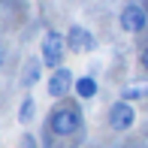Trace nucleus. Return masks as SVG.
Wrapping results in <instances>:
<instances>
[{
	"mask_svg": "<svg viewBox=\"0 0 148 148\" xmlns=\"http://www.w3.org/2000/svg\"><path fill=\"white\" fill-rule=\"evenodd\" d=\"M79 127H82V112H79V106H58V109H51L49 130L55 133V136H73Z\"/></svg>",
	"mask_w": 148,
	"mask_h": 148,
	"instance_id": "nucleus-1",
	"label": "nucleus"
},
{
	"mask_svg": "<svg viewBox=\"0 0 148 148\" xmlns=\"http://www.w3.org/2000/svg\"><path fill=\"white\" fill-rule=\"evenodd\" d=\"M39 60H42L45 66H51V70H58L60 64H64V55H66V36L58 30H49L42 36V45H39Z\"/></svg>",
	"mask_w": 148,
	"mask_h": 148,
	"instance_id": "nucleus-2",
	"label": "nucleus"
},
{
	"mask_svg": "<svg viewBox=\"0 0 148 148\" xmlns=\"http://www.w3.org/2000/svg\"><path fill=\"white\" fill-rule=\"evenodd\" d=\"M118 24L124 33H142L148 27V12L139 3H127L124 9L118 12Z\"/></svg>",
	"mask_w": 148,
	"mask_h": 148,
	"instance_id": "nucleus-3",
	"label": "nucleus"
},
{
	"mask_svg": "<svg viewBox=\"0 0 148 148\" xmlns=\"http://www.w3.org/2000/svg\"><path fill=\"white\" fill-rule=\"evenodd\" d=\"M136 124V109H133V103H127V100H118V103L109 106V127L118 133L130 130V127Z\"/></svg>",
	"mask_w": 148,
	"mask_h": 148,
	"instance_id": "nucleus-4",
	"label": "nucleus"
},
{
	"mask_svg": "<svg viewBox=\"0 0 148 148\" xmlns=\"http://www.w3.org/2000/svg\"><path fill=\"white\" fill-rule=\"evenodd\" d=\"M94 45H97V39L91 36L88 27L73 24V27L66 30V49H70V51H94Z\"/></svg>",
	"mask_w": 148,
	"mask_h": 148,
	"instance_id": "nucleus-5",
	"label": "nucleus"
},
{
	"mask_svg": "<svg viewBox=\"0 0 148 148\" xmlns=\"http://www.w3.org/2000/svg\"><path fill=\"white\" fill-rule=\"evenodd\" d=\"M73 85H76L73 73L66 70V66H58V70L51 73V79H49V94L55 100H60V97H66V94L73 91Z\"/></svg>",
	"mask_w": 148,
	"mask_h": 148,
	"instance_id": "nucleus-6",
	"label": "nucleus"
},
{
	"mask_svg": "<svg viewBox=\"0 0 148 148\" xmlns=\"http://www.w3.org/2000/svg\"><path fill=\"white\" fill-rule=\"evenodd\" d=\"M73 88H76V94H79L82 100H94V97H97V91H100V85H97V79H94V76H79Z\"/></svg>",
	"mask_w": 148,
	"mask_h": 148,
	"instance_id": "nucleus-7",
	"label": "nucleus"
},
{
	"mask_svg": "<svg viewBox=\"0 0 148 148\" xmlns=\"http://www.w3.org/2000/svg\"><path fill=\"white\" fill-rule=\"evenodd\" d=\"M142 97H148V82L127 85V88L121 91V100H127V103H133V100H142Z\"/></svg>",
	"mask_w": 148,
	"mask_h": 148,
	"instance_id": "nucleus-8",
	"label": "nucleus"
},
{
	"mask_svg": "<svg viewBox=\"0 0 148 148\" xmlns=\"http://www.w3.org/2000/svg\"><path fill=\"white\" fill-rule=\"evenodd\" d=\"M33 112H36L33 97H24L21 100V109H18V121H21V124H30V121H33Z\"/></svg>",
	"mask_w": 148,
	"mask_h": 148,
	"instance_id": "nucleus-9",
	"label": "nucleus"
},
{
	"mask_svg": "<svg viewBox=\"0 0 148 148\" xmlns=\"http://www.w3.org/2000/svg\"><path fill=\"white\" fill-rule=\"evenodd\" d=\"M39 79V60H30L27 64V73H24V85H33Z\"/></svg>",
	"mask_w": 148,
	"mask_h": 148,
	"instance_id": "nucleus-10",
	"label": "nucleus"
},
{
	"mask_svg": "<svg viewBox=\"0 0 148 148\" xmlns=\"http://www.w3.org/2000/svg\"><path fill=\"white\" fill-rule=\"evenodd\" d=\"M21 148H36V139H33L30 133H24L21 136Z\"/></svg>",
	"mask_w": 148,
	"mask_h": 148,
	"instance_id": "nucleus-11",
	"label": "nucleus"
},
{
	"mask_svg": "<svg viewBox=\"0 0 148 148\" xmlns=\"http://www.w3.org/2000/svg\"><path fill=\"white\" fill-rule=\"evenodd\" d=\"M139 64H142V70L148 73V45H145L142 51H139Z\"/></svg>",
	"mask_w": 148,
	"mask_h": 148,
	"instance_id": "nucleus-12",
	"label": "nucleus"
},
{
	"mask_svg": "<svg viewBox=\"0 0 148 148\" xmlns=\"http://www.w3.org/2000/svg\"><path fill=\"white\" fill-rule=\"evenodd\" d=\"M0 64H3V51H0Z\"/></svg>",
	"mask_w": 148,
	"mask_h": 148,
	"instance_id": "nucleus-13",
	"label": "nucleus"
}]
</instances>
